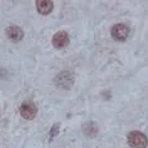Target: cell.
<instances>
[{
	"instance_id": "9",
	"label": "cell",
	"mask_w": 148,
	"mask_h": 148,
	"mask_svg": "<svg viewBox=\"0 0 148 148\" xmlns=\"http://www.w3.org/2000/svg\"><path fill=\"white\" fill-rule=\"evenodd\" d=\"M58 131H59V124H54V127L50 129V133H49V136H50V140L53 139V137H55L58 134Z\"/></svg>"
},
{
	"instance_id": "1",
	"label": "cell",
	"mask_w": 148,
	"mask_h": 148,
	"mask_svg": "<svg viewBox=\"0 0 148 148\" xmlns=\"http://www.w3.org/2000/svg\"><path fill=\"white\" fill-rule=\"evenodd\" d=\"M128 144L132 148H147L148 146V139L147 137L139 131H132L127 136Z\"/></svg>"
},
{
	"instance_id": "3",
	"label": "cell",
	"mask_w": 148,
	"mask_h": 148,
	"mask_svg": "<svg viewBox=\"0 0 148 148\" xmlns=\"http://www.w3.org/2000/svg\"><path fill=\"white\" fill-rule=\"evenodd\" d=\"M128 34H129V28L125 24H122V23L113 25L112 29H110V35H112V38L116 39L117 42H123V40H125Z\"/></svg>"
},
{
	"instance_id": "6",
	"label": "cell",
	"mask_w": 148,
	"mask_h": 148,
	"mask_svg": "<svg viewBox=\"0 0 148 148\" xmlns=\"http://www.w3.org/2000/svg\"><path fill=\"white\" fill-rule=\"evenodd\" d=\"M6 35H8V38L12 40V42L16 43V42H20V40L23 39L24 32L21 30L19 27H16V25H12V27H9L6 29Z\"/></svg>"
},
{
	"instance_id": "8",
	"label": "cell",
	"mask_w": 148,
	"mask_h": 148,
	"mask_svg": "<svg viewBox=\"0 0 148 148\" xmlns=\"http://www.w3.org/2000/svg\"><path fill=\"white\" fill-rule=\"evenodd\" d=\"M83 132H84V134L88 137H94L98 133L97 123H94V122H92V121L86 122V123L83 124Z\"/></svg>"
},
{
	"instance_id": "7",
	"label": "cell",
	"mask_w": 148,
	"mask_h": 148,
	"mask_svg": "<svg viewBox=\"0 0 148 148\" xmlns=\"http://www.w3.org/2000/svg\"><path fill=\"white\" fill-rule=\"evenodd\" d=\"M35 4L38 12L43 15H47L53 10V1H50V0H38Z\"/></svg>"
},
{
	"instance_id": "4",
	"label": "cell",
	"mask_w": 148,
	"mask_h": 148,
	"mask_svg": "<svg viewBox=\"0 0 148 148\" xmlns=\"http://www.w3.org/2000/svg\"><path fill=\"white\" fill-rule=\"evenodd\" d=\"M36 112H38V108L33 102H24L21 103L20 108H19V113L20 116L25 118V119H33L36 116Z\"/></svg>"
},
{
	"instance_id": "2",
	"label": "cell",
	"mask_w": 148,
	"mask_h": 148,
	"mask_svg": "<svg viewBox=\"0 0 148 148\" xmlns=\"http://www.w3.org/2000/svg\"><path fill=\"white\" fill-rule=\"evenodd\" d=\"M54 82L57 84V87L60 88V89H69L74 83V75L69 70H64V72H60L55 77Z\"/></svg>"
},
{
	"instance_id": "5",
	"label": "cell",
	"mask_w": 148,
	"mask_h": 148,
	"mask_svg": "<svg viewBox=\"0 0 148 148\" xmlns=\"http://www.w3.org/2000/svg\"><path fill=\"white\" fill-rule=\"evenodd\" d=\"M51 43H53V45L55 48H58V49L66 47L69 44V35H68V33H65V32H57L54 34L53 39H51Z\"/></svg>"
}]
</instances>
